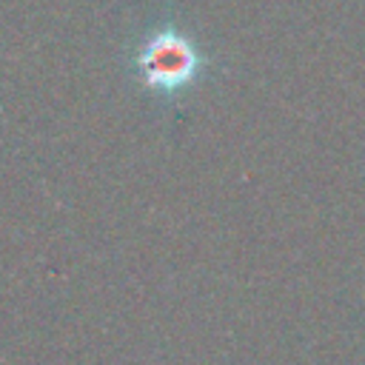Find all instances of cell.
I'll use <instances>...</instances> for the list:
<instances>
[{
	"mask_svg": "<svg viewBox=\"0 0 365 365\" xmlns=\"http://www.w3.org/2000/svg\"><path fill=\"white\" fill-rule=\"evenodd\" d=\"M120 71L140 100L165 117H180L194 94L228 74V60L180 11L163 6L125 34Z\"/></svg>",
	"mask_w": 365,
	"mask_h": 365,
	"instance_id": "1",
	"label": "cell"
}]
</instances>
